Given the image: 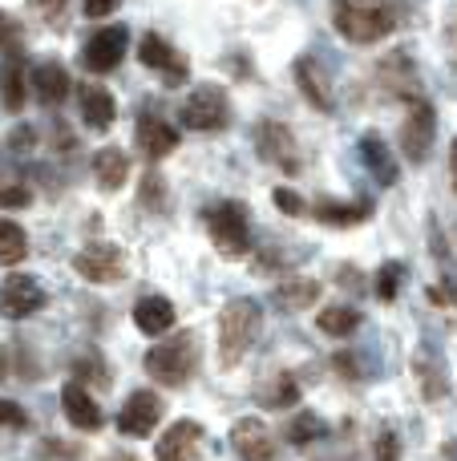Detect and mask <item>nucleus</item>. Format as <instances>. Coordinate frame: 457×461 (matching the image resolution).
<instances>
[{
	"label": "nucleus",
	"mask_w": 457,
	"mask_h": 461,
	"mask_svg": "<svg viewBox=\"0 0 457 461\" xmlns=\"http://www.w3.org/2000/svg\"><path fill=\"white\" fill-rule=\"evenodd\" d=\"M259 332H264V308L251 295L223 303V312H219V360H223V368L239 365L255 348Z\"/></svg>",
	"instance_id": "f257e3e1"
},
{
	"label": "nucleus",
	"mask_w": 457,
	"mask_h": 461,
	"mask_svg": "<svg viewBox=\"0 0 457 461\" xmlns=\"http://www.w3.org/2000/svg\"><path fill=\"white\" fill-rule=\"evenodd\" d=\"M146 373L158 384H170V389L186 384L199 373V332H178V336H170V340L154 344V348L146 352Z\"/></svg>",
	"instance_id": "f03ea898"
},
{
	"label": "nucleus",
	"mask_w": 457,
	"mask_h": 461,
	"mask_svg": "<svg viewBox=\"0 0 457 461\" xmlns=\"http://www.w3.org/2000/svg\"><path fill=\"white\" fill-rule=\"evenodd\" d=\"M332 24L353 45H377L393 32V13L381 5H361V0H332Z\"/></svg>",
	"instance_id": "7ed1b4c3"
},
{
	"label": "nucleus",
	"mask_w": 457,
	"mask_h": 461,
	"mask_svg": "<svg viewBox=\"0 0 457 461\" xmlns=\"http://www.w3.org/2000/svg\"><path fill=\"white\" fill-rule=\"evenodd\" d=\"M202 219H207V230L223 259H243V255L251 251V219H247L243 203L223 199V203H215V207H207Z\"/></svg>",
	"instance_id": "20e7f679"
},
{
	"label": "nucleus",
	"mask_w": 457,
	"mask_h": 461,
	"mask_svg": "<svg viewBox=\"0 0 457 461\" xmlns=\"http://www.w3.org/2000/svg\"><path fill=\"white\" fill-rule=\"evenodd\" d=\"M183 126L186 130H199V134H219V130H227V122H231V97H227L223 86H199L191 97L183 102Z\"/></svg>",
	"instance_id": "39448f33"
},
{
	"label": "nucleus",
	"mask_w": 457,
	"mask_h": 461,
	"mask_svg": "<svg viewBox=\"0 0 457 461\" xmlns=\"http://www.w3.org/2000/svg\"><path fill=\"white\" fill-rule=\"evenodd\" d=\"M434 138H437V110L426 102V97H413L409 110H405V122H401V150L413 167L429 158L434 150Z\"/></svg>",
	"instance_id": "423d86ee"
},
{
	"label": "nucleus",
	"mask_w": 457,
	"mask_h": 461,
	"mask_svg": "<svg viewBox=\"0 0 457 461\" xmlns=\"http://www.w3.org/2000/svg\"><path fill=\"white\" fill-rule=\"evenodd\" d=\"M255 150L267 167H280L283 175H300L304 158H300V146H296V134H291L283 122H259L255 126Z\"/></svg>",
	"instance_id": "0eeeda50"
},
{
	"label": "nucleus",
	"mask_w": 457,
	"mask_h": 461,
	"mask_svg": "<svg viewBox=\"0 0 457 461\" xmlns=\"http://www.w3.org/2000/svg\"><path fill=\"white\" fill-rule=\"evenodd\" d=\"M73 271L89 284H118L126 279V251L113 243H89L73 255Z\"/></svg>",
	"instance_id": "6e6552de"
},
{
	"label": "nucleus",
	"mask_w": 457,
	"mask_h": 461,
	"mask_svg": "<svg viewBox=\"0 0 457 461\" xmlns=\"http://www.w3.org/2000/svg\"><path fill=\"white\" fill-rule=\"evenodd\" d=\"M45 308V287L40 279L24 276V271H13V276L0 284V316L4 320H29Z\"/></svg>",
	"instance_id": "1a4fd4ad"
},
{
	"label": "nucleus",
	"mask_w": 457,
	"mask_h": 461,
	"mask_svg": "<svg viewBox=\"0 0 457 461\" xmlns=\"http://www.w3.org/2000/svg\"><path fill=\"white\" fill-rule=\"evenodd\" d=\"M126 45H130L126 24H105V29H97L94 37L85 41L81 61H85L89 73H113L121 65V57H126Z\"/></svg>",
	"instance_id": "9d476101"
},
{
	"label": "nucleus",
	"mask_w": 457,
	"mask_h": 461,
	"mask_svg": "<svg viewBox=\"0 0 457 461\" xmlns=\"http://www.w3.org/2000/svg\"><path fill=\"white\" fill-rule=\"evenodd\" d=\"M138 61H142L146 69L162 73V81H166V86H183V81L191 77V65L178 57V49L170 45L162 32H146L142 45H138Z\"/></svg>",
	"instance_id": "9b49d317"
},
{
	"label": "nucleus",
	"mask_w": 457,
	"mask_h": 461,
	"mask_svg": "<svg viewBox=\"0 0 457 461\" xmlns=\"http://www.w3.org/2000/svg\"><path fill=\"white\" fill-rule=\"evenodd\" d=\"M162 421V401L158 393L150 389H138L126 397V405L118 409V429L126 433V438H150L154 429H158Z\"/></svg>",
	"instance_id": "f8f14e48"
},
{
	"label": "nucleus",
	"mask_w": 457,
	"mask_h": 461,
	"mask_svg": "<svg viewBox=\"0 0 457 461\" xmlns=\"http://www.w3.org/2000/svg\"><path fill=\"white\" fill-rule=\"evenodd\" d=\"M291 73H296V86L300 94L308 97V105L320 113H332L336 110V94H332V77L324 73V65L316 61V57H296V65H291Z\"/></svg>",
	"instance_id": "ddd939ff"
},
{
	"label": "nucleus",
	"mask_w": 457,
	"mask_h": 461,
	"mask_svg": "<svg viewBox=\"0 0 457 461\" xmlns=\"http://www.w3.org/2000/svg\"><path fill=\"white\" fill-rule=\"evenodd\" d=\"M158 461H202V425L199 421H178L154 446Z\"/></svg>",
	"instance_id": "4468645a"
},
{
	"label": "nucleus",
	"mask_w": 457,
	"mask_h": 461,
	"mask_svg": "<svg viewBox=\"0 0 457 461\" xmlns=\"http://www.w3.org/2000/svg\"><path fill=\"white\" fill-rule=\"evenodd\" d=\"M231 446L243 461H275V438L259 417H243L231 425Z\"/></svg>",
	"instance_id": "2eb2a0df"
},
{
	"label": "nucleus",
	"mask_w": 457,
	"mask_h": 461,
	"mask_svg": "<svg viewBox=\"0 0 457 461\" xmlns=\"http://www.w3.org/2000/svg\"><path fill=\"white\" fill-rule=\"evenodd\" d=\"M61 409H65V421H69L73 429H81V433H97L105 425L102 405L89 397V389L81 381H69L61 389Z\"/></svg>",
	"instance_id": "dca6fc26"
},
{
	"label": "nucleus",
	"mask_w": 457,
	"mask_h": 461,
	"mask_svg": "<svg viewBox=\"0 0 457 461\" xmlns=\"http://www.w3.org/2000/svg\"><path fill=\"white\" fill-rule=\"evenodd\" d=\"M29 86H32V94H37L40 105H61L65 97H69L73 81H69V73H65L61 61H37L29 69Z\"/></svg>",
	"instance_id": "f3484780"
},
{
	"label": "nucleus",
	"mask_w": 457,
	"mask_h": 461,
	"mask_svg": "<svg viewBox=\"0 0 457 461\" xmlns=\"http://www.w3.org/2000/svg\"><path fill=\"white\" fill-rule=\"evenodd\" d=\"M178 146V130L170 126L166 118H158V113H142L138 118V150L146 154V158H166V154H175Z\"/></svg>",
	"instance_id": "a211bd4d"
},
{
	"label": "nucleus",
	"mask_w": 457,
	"mask_h": 461,
	"mask_svg": "<svg viewBox=\"0 0 457 461\" xmlns=\"http://www.w3.org/2000/svg\"><path fill=\"white\" fill-rule=\"evenodd\" d=\"M361 162L381 186H397V175H401V170H397L393 150H389V142L377 134V130L361 134Z\"/></svg>",
	"instance_id": "6ab92c4d"
},
{
	"label": "nucleus",
	"mask_w": 457,
	"mask_h": 461,
	"mask_svg": "<svg viewBox=\"0 0 457 461\" xmlns=\"http://www.w3.org/2000/svg\"><path fill=\"white\" fill-rule=\"evenodd\" d=\"M77 105H81V122H85L89 130H97V134H105V130L113 126V118H118V102H113V94L102 86H81Z\"/></svg>",
	"instance_id": "aec40b11"
},
{
	"label": "nucleus",
	"mask_w": 457,
	"mask_h": 461,
	"mask_svg": "<svg viewBox=\"0 0 457 461\" xmlns=\"http://www.w3.org/2000/svg\"><path fill=\"white\" fill-rule=\"evenodd\" d=\"M175 303L166 300V295H142V300L134 303V328L142 336H166L170 328H175Z\"/></svg>",
	"instance_id": "412c9836"
},
{
	"label": "nucleus",
	"mask_w": 457,
	"mask_h": 461,
	"mask_svg": "<svg viewBox=\"0 0 457 461\" xmlns=\"http://www.w3.org/2000/svg\"><path fill=\"white\" fill-rule=\"evenodd\" d=\"M94 178L102 191H121L130 178V154L118 150V146H105V150L94 154Z\"/></svg>",
	"instance_id": "4be33fe9"
},
{
	"label": "nucleus",
	"mask_w": 457,
	"mask_h": 461,
	"mask_svg": "<svg viewBox=\"0 0 457 461\" xmlns=\"http://www.w3.org/2000/svg\"><path fill=\"white\" fill-rule=\"evenodd\" d=\"M312 215L320 219L324 227H356V223H364V219H372V203L369 199H356V203L324 199V203H316L312 207Z\"/></svg>",
	"instance_id": "5701e85b"
},
{
	"label": "nucleus",
	"mask_w": 457,
	"mask_h": 461,
	"mask_svg": "<svg viewBox=\"0 0 457 461\" xmlns=\"http://www.w3.org/2000/svg\"><path fill=\"white\" fill-rule=\"evenodd\" d=\"M316 300H320V284L316 279L296 276V279L275 284V308H283V312H308Z\"/></svg>",
	"instance_id": "b1692460"
},
{
	"label": "nucleus",
	"mask_w": 457,
	"mask_h": 461,
	"mask_svg": "<svg viewBox=\"0 0 457 461\" xmlns=\"http://www.w3.org/2000/svg\"><path fill=\"white\" fill-rule=\"evenodd\" d=\"M24 86H29V73H24L21 57H4V65H0V102H4L8 113L24 110Z\"/></svg>",
	"instance_id": "393cba45"
},
{
	"label": "nucleus",
	"mask_w": 457,
	"mask_h": 461,
	"mask_svg": "<svg viewBox=\"0 0 457 461\" xmlns=\"http://www.w3.org/2000/svg\"><path fill=\"white\" fill-rule=\"evenodd\" d=\"M316 328H320L324 336H353L356 328H361V312L348 308V303H332V308H324L320 316H316Z\"/></svg>",
	"instance_id": "a878e982"
},
{
	"label": "nucleus",
	"mask_w": 457,
	"mask_h": 461,
	"mask_svg": "<svg viewBox=\"0 0 457 461\" xmlns=\"http://www.w3.org/2000/svg\"><path fill=\"white\" fill-rule=\"evenodd\" d=\"M29 255V235L21 223L13 219H0V267H16V263Z\"/></svg>",
	"instance_id": "bb28decb"
},
{
	"label": "nucleus",
	"mask_w": 457,
	"mask_h": 461,
	"mask_svg": "<svg viewBox=\"0 0 457 461\" xmlns=\"http://www.w3.org/2000/svg\"><path fill=\"white\" fill-rule=\"evenodd\" d=\"M328 438V421L320 413H296L288 425V441L291 446H316V441Z\"/></svg>",
	"instance_id": "cd10ccee"
},
{
	"label": "nucleus",
	"mask_w": 457,
	"mask_h": 461,
	"mask_svg": "<svg viewBox=\"0 0 457 461\" xmlns=\"http://www.w3.org/2000/svg\"><path fill=\"white\" fill-rule=\"evenodd\" d=\"M300 401V384L291 376H275L267 389H259V405L264 409H291Z\"/></svg>",
	"instance_id": "c85d7f7f"
},
{
	"label": "nucleus",
	"mask_w": 457,
	"mask_h": 461,
	"mask_svg": "<svg viewBox=\"0 0 457 461\" xmlns=\"http://www.w3.org/2000/svg\"><path fill=\"white\" fill-rule=\"evenodd\" d=\"M401 284H405V263L401 259H389V263H381L377 279H372V292H377V300L393 303L397 292H401Z\"/></svg>",
	"instance_id": "c756f323"
},
{
	"label": "nucleus",
	"mask_w": 457,
	"mask_h": 461,
	"mask_svg": "<svg viewBox=\"0 0 457 461\" xmlns=\"http://www.w3.org/2000/svg\"><path fill=\"white\" fill-rule=\"evenodd\" d=\"M32 203V191L21 183V178H0V207L8 211H21Z\"/></svg>",
	"instance_id": "7c9ffc66"
},
{
	"label": "nucleus",
	"mask_w": 457,
	"mask_h": 461,
	"mask_svg": "<svg viewBox=\"0 0 457 461\" xmlns=\"http://www.w3.org/2000/svg\"><path fill=\"white\" fill-rule=\"evenodd\" d=\"M21 41H24L21 24H16L13 16L0 13V53H4V57H21Z\"/></svg>",
	"instance_id": "2f4dec72"
},
{
	"label": "nucleus",
	"mask_w": 457,
	"mask_h": 461,
	"mask_svg": "<svg viewBox=\"0 0 457 461\" xmlns=\"http://www.w3.org/2000/svg\"><path fill=\"white\" fill-rule=\"evenodd\" d=\"M142 207H150V211L166 207V183H162V175H146L142 178Z\"/></svg>",
	"instance_id": "473e14b6"
},
{
	"label": "nucleus",
	"mask_w": 457,
	"mask_h": 461,
	"mask_svg": "<svg viewBox=\"0 0 457 461\" xmlns=\"http://www.w3.org/2000/svg\"><path fill=\"white\" fill-rule=\"evenodd\" d=\"M272 203H275V207H280L288 219H300V215L308 211V203L300 199L296 191H288V186H275V191H272Z\"/></svg>",
	"instance_id": "72a5a7b5"
},
{
	"label": "nucleus",
	"mask_w": 457,
	"mask_h": 461,
	"mask_svg": "<svg viewBox=\"0 0 457 461\" xmlns=\"http://www.w3.org/2000/svg\"><path fill=\"white\" fill-rule=\"evenodd\" d=\"M372 461H401V441H397L393 429H385L372 446Z\"/></svg>",
	"instance_id": "f704fd0d"
},
{
	"label": "nucleus",
	"mask_w": 457,
	"mask_h": 461,
	"mask_svg": "<svg viewBox=\"0 0 457 461\" xmlns=\"http://www.w3.org/2000/svg\"><path fill=\"white\" fill-rule=\"evenodd\" d=\"M0 425H4V429H24V425H29V417H24V409L16 405V401L0 397Z\"/></svg>",
	"instance_id": "c9c22d12"
},
{
	"label": "nucleus",
	"mask_w": 457,
	"mask_h": 461,
	"mask_svg": "<svg viewBox=\"0 0 457 461\" xmlns=\"http://www.w3.org/2000/svg\"><path fill=\"white\" fill-rule=\"evenodd\" d=\"M77 376H81V384H85V376H94V381H102V384H110V373H105V365L97 357H85V360H77Z\"/></svg>",
	"instance_id": "e433bc0d"
},
{
	"label": "nucleus",
	"mask_w": 457,
	"mask_h": 461,
	"mask_svg": "<svg viewBox=\"0 0 457 461\" xmlns=\"http://www.w3.org/2000/svg\"><path fill=\"white\" fill-rule=\"evenodd\" d=\"M65 5H69V0H29V8L32 13H40L45 21H57V16L65 13Z\"/></svg>",
	"instance_id": "4c0bfd02"
},
{
	"label": "nucleus",
	"mask_w": 457,
	"mask_h": 461,
	"mask_svg": "<svg viewBox=\"0 0 457 461\" xmlns=\"http://www.w3.org/2000/svg\"><path fill=\"white\" fill-rule=\"evenodd\" d=\"M332 365H336V373H345L348 381H361V365H356V357L353 352H336V360H332Z\"/></svg>",
	"instance_id": "58836bf2"
},
{
	"label": "nucleus",
	"mask_w": 457,
	"mask_h": 461,
	"mask_svg": "<svg viewBox=\"0 0 457 461\" xmlns=\"http://www.w3.org/2000/svg\"><path fill=\"white\" fill-rule=\"evenodd\" d=\"M32 138H37V134H32V126H21V130H13V134H8V146H13V150H32Z\"/></svg>",
	"instance_id": "ea45409f"
},
{
	"label": "nucleus",
	"mask_w": 457,
	"mask_h": 461,
	"mask_svg": "<svg viewBox=\"0 0 457 461\" xmlns=\"http://www.w3.org/2000/svg\"><path fill=\"white\" fill-rule=\"evenodd\" d=\"M121 0H85V16H110Z\"/></svg>",
	"instance_id": "a19ab883"
},
{
	"label": "nucleus",
	"mask_w": 457,
	"mask_h": 461,
	"mask_svg": "<svg viewBox=\"0 0 457 461\" xmlns=\"http://www.w3.org/2000/svg\"><path fill=\"white\" fill-rule=\"evenodd\" d=\"M450 175H453V191H457V138H453V146H450Z\"/></svg>",
	"instance_id": "79ce46f5"
},
{
	"label": "nucleus",
	"mask_w": 457,
	"mask_h": 461,
	"mask_svg": "<svg viewBox=\"0 0 457 461\" xmlns=\"http://www.w3.org/2000/svg\"><path fill=\"white\" fill-rule=\"evenodd\" d=\"M4 373H8V352L0 348V381H4Z\"/></svg>",
	"instance_id": "37998d69"
},
{
	"label": "nucleus",
	"mask_w": 457,
	"mask_h": 461,
	"mask_svg": "<svg viewBox=\"0 0 457 461\" xmlns=\"http://www.w3.org/2000/svg\"><path fill=\"white\" fill-rule=\"evenodd\" d=\"M361 5H377V0H361Z\"/></svg>",
	"instance_id": "c03bdc74"
}]
</instances>
